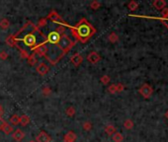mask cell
I'll list each match as a JSON object with an SVG mask.
<instances>
[{"instance_id":"1","label":"cell","mask_w":168,"mask_h":142,"mask_svg":"<svg viewBox=\"0 0 168 142\" xmlns=\"http://www.w3.org/2000/svg\"><path fill=\"white\" fill-rule=\"evenodd\" d=\"M13 38L15 40L16 46L19 45L20 43H22L23 46L30 47V49L33 50L34 47H36L37 46L41 43H39L40 38L46 39V36L40 31L38 27L34 25V23L29 21L19 30L18 33L13 35ZM23 46L21 47H19V49H22Z\"/></svg>"},{"instance_id":"2","label":"cell","mask_w":168,"mask_h":142,"mask_svg":"<svg viewBox=\"0 0 168 142\" xmlns=\"http://www.w3.org/2000/svg\"><path fill=\"white\" fill-rule=\"evenodd\" d=\"M69 29L75 40L81 43H86L96 33V29L85 18H82L75 26H70Z\"/></svg>"},{"instance_id":"3","label":"cell","mask_w":168,"mask_h":142,"mask_svg":"<svg viewBox=\"0 0 168 142\" xmlns=\"http://www.w3.org/2000/svg\"><path fill=\"white\" fill-rule=\"evenodd\" d=\"M74 45H75V42H73V40L67 35H63L60 37L58 43H56V46L58 47L59 50L63 53V55H66V53L74 46Z\"/></svg>"},{"instance_id":"4","label":"cell","mask_w":168,"mask_h":142,"mask_svg":"<svg viewBox=\"0 0 168 142\" xmlns=\"http://www.w3.org/2000/svg\"><path fill=\"white\" fill-rule=\"evenodd\" d=\"M46 19H49V20H52V21L53 22V23H56V24H59L60 26H63V27H70V25H68V24H67L64 20H63L62 18V16H60L58 12L56 11V10H52V12L50 13V14L46 16Z\"/></svg>"},{"instance_id":"5","label":"cell","mask_w":168,"mask_h":142,"mask_svg":"<svg viewBox=\"0 0 168 142\" xmlns=\"http://www.w3.org/2000/svg\"><path fill=\"white\" fill-rule=\"evenodd\" d=\"M48 49L49 47L46 46V43L45 40V42L41 43L36 47H34V49L32 50V52H34L35 55H38L39 56H45L46 55V52H48Z\"/></svg>"},{"instance_id":"6","label":"cell","mask_w":168,"mask_h":142,"mask_svg":"<svg viewBox=\"0 0 168 142\" xmlns=\"http://www.w3.org/2000/svg\"><path fill=\"white\" fill-rule=\"evenodd\" d=\"M139 92L144 99H148V98H150L151 95H152L153 90H152V87H151L149 84L146 83V84H143V85H142V87L140 88Z\"/></svg>"},{"instance_id":"7","label":"cell","mask_w":168,"mask_h":142,"mask_svg":"<svg viewBox=\"0 0 168 142\" xmlns=\"http://www.w3.org/2000/svg\"><path fill=\"white\" fill-rule=\"evenodd\" d=\"M60 37L62 36L58 35L56 32H50L48 35V37H46V43H52V45H56L58 43Z\"/></svg>"},{"instance_id":"8","label":"cell","mask_w":168,"mask_h":142,"mask_svg":"<svg viewBox=\"0 0 168 142\" xmlns=\"http://www.w3.org/2000/svg\"><path fill=\"white\" fill-rule=\"evenodd\" d=\"M86 59H87V61L90 62L91 64H96V63H98L101 60V56H100V55L98 52H91L88 55H87Z\"/></svg>"},{"instance_id":"9","label":"cell","mask_w":168,"mask_h":142,"mask_svg":"<svg viewBox=\"0 0 168 142\" xmlns=\"http://www.w3.org/2000/svg\"><path fill=\"white\" fill-rule=\"evenodd\" d=\"M36 142H50L52 141V137L46 132V131H41L39 134L36 136Z\"/></svg>"},{"instance_id":"10","label":"cell","mask_w":168,"mask_h":142,"mask_svg":"<svg viewBox=\"0 0 168 142\" xmlns=\"http://www.w3.org/2000/svg\"><path fill=\"white\" fill-rule=\"evenodd\" d=\"M36 71H37V72H38L41 76H45L46 74L50 71V67H49L48 65H46V63L41 62L38 66L36 67Z\"/></svg>"},{"instance_id":"11","label":"cell","mask_w":168,"mask_h":142,"mask_svg":"<svg viewBox=\"0 0 168 142\" xmlns=\"http://www.w3.org/2000/svg\"><path fill=\"white\" fill-rule=\"evenodd\" d=\"M82 61H83V57L81 55H79V53H75V55H73L70 57V62L76 67H78L80 64L82 63Z\"/></svg>"},{"instance_id":"12","label":"cell","mask_w":168,"mask_h":142,"mask_svg":"<svg viewBox=\"0 0 168 142\" xmlns=\"http://www.w3.org/2000/svg\"><path fill=\"white\" fill-rule=\"evenodd\" d=\"M12 137H13V139H14L15 141L17 142H20V141H22L23 139H24V137H25V133L23 132V130L22 129H16L14 130L12 132Z\"/></svg>"},{"instance_id":"13","label":"cell","mask_w":168,"mask_h":142,"mask_svg":"<svg viewBox=\"0 0 168 142\" xmlns=\"http://www.w3.org/2000/svg\"><path fill=\"white\" fill-rule=\"evenodd\" d=\"M76 139H77V135L75 134V132H73L71 130L66 132L64 137H63V141L64 142H75Z\"/></svg>"},{"instance_id":"14","label":"cell","mask_w":168,"mask_h":142,"mask_svg":"<svg viewBox=\"0 0 168 142\" xmlns=\"http://www.w3.org/2000/svg\"><path fill=\"white\" fill-rule=\"evenodd\" d=\"M152 5L155 7L157 10H164L166 8V2L163 1V0H155V1H153Z\"/></svg>"},{"instance_id":"15","label":"cell","mask_w":168,"mask_h":142,"mask_svg":"<svg viewBox=\"0 0 168 142\" xmlns=\"http://www.w3.org/2000/svg\"><path fill=\"white\" fill-rule=\"evenodd\" d=\"M1 130L4 132L5 134H11L13 131H14V129H13V126H11L8 123H6V121L4 120V123H3L2 124V127H1Z\"/></svg>"},{"instance_id":"16","label":"cell","mask_w":168,"mask_h":142,"mask_svg":"<svg viewBox=\"0 0 168 142\" xmlns=\"http://www.w3.org/2000/svg\"><path fill=\"white\" fill-rule=\"evenodd\" d=\"M158 20H161V21H163L165 23V26L168 28V8H165L163 10L162 12V17H160V18H156Z\"/></svg>"},{"instance_id":"17","label":"cell","mask_w":168,"mask_h":142,"mask_svg":"<svg viewBox=\"0 0 168 142\" xmlns=\"http://www.w3.org/2000/svg\"><path fill=\"white\" fill-rule=\"evenodd\" d=\"M20 123H21V126H28V124L30 123L29 116H27V114H22V116L20 117Z\"/></svg>"},{"instance_id":"18","label":"cell","mask_w":168,"mask_h":142,"mask_svg":"<svg viewBox=\"0 0 168 142\" xmlns=\"http://www.w3.org/2000/svg\"><path fill=\"white\" fill-rule=\"evenodd\" d=\"M10 27V22L9 20H7L6 18H3L0 20V28L2 30H7Z\"/></svg>"},{"instance_id":"19","label":"cell","mask_w":168,"mask_h":142,"mask_svg":"<svg viewBox=\"0 0 168 142\" xmlns=\"http://www.w3.org/2000/svg\"><path fill=\"white\" fill-rule=\"evenodd\" d=\"M105 132L108 135H113L115 132H117L116 127L112 126V124H108V126H106V127H105Z\"/></svg>"},{"instance_id":"20","label":"cell","mask_w":168,"mask_h":142,"mask_svg":"<svg viewBox=\"0 0 168 142\" xmlns=\"http://www.w3.org/2000/svg\"><path fill=\"white\" fill-rule=\"evenodd\" d=\"M27 60H28V63H29V65H35V64L37 63V57H36V55L35 53H32V55H29L28 56V58H27Z\"/></svg>"},{"instance_id":"21","label":"cell","mask_w":168,"mask_h":142,"mask_svg":"<svg viewBox=\"0 0 168 142\" xmlns=\"http://www.w3.org/2000/svg\"><path fill=\"white\" fill-rule=\"evenodd\" d=\"M10 123H11L13 126H17V124L20 123V117L18 114H13V116L10 117Z\"/></svg>"},{"instance_id":"22","label":"cell","mask_w":168,"mask_h":142,"mask_svg":"<svg viewBox=\"0 0 168 142\" xmlns=\"http://www.w3.org/2000/svg\"><path fill=\"white\" fill-rule=\"evenodd\" d=\"M124 136L120 132H115L113 134V141L114 142H123Z\"/></svg>"},{"instance_id":"23","label":"cell","mask_w":168,"mask_h":142,"mask_svg":"<svg viewBox=\"0 0 168 142\" xmlns=\"http://www.w3.org/2000/svg\"><path fill=\"white\" fill-rule=\"evenodd\" d=\"M109 40H110V43H117L118 40H119V37H118V35L116 33H111L110 35H109Z\"/></svg>"},{"instance_id":"24","label":"cell","mask_w":168,"mask_h":142,"mask_svg":"<svg viewBox=\"0 0 168 142\" xmlns=\"http://www.w3.org/2000/svg\"><path fill=\"white\" fill-rule=\"evenodd\" d=\"M6 43H7L9 46H16V43H15L14 38H13V35L6 38Z\"/></svg>"},{"instance_id":"25","label":"cell","mask_w":168,"mask_h":142,"mask_svg":"<svg viewBox=\"0 0 168 142\" xmlns=\"http://www.w3.org/2000/svg\"><path fill=\"white\" fill-rule=\"evenodd\" d=\"M124 126H125L126 129H132L133 126H134L133 120H130V118H128V120H125V123H124Z\"/></svg>"},{"instance_id":"26","label":"cell","mask_w":168,"mask_h":142,"mask_svg":"<svg viewBox=\"0 0 168 142\" xmlns=\"http://www.w3.org/2000/svg\"><path fill=\"white\" fill-rule=\"evenodd\" d=\"M75 113H76V111H75V109H74V108H73V107H68V108H67V109L65 110V114H66L68 117H70L74 116Z\"/></svg>"},{"instance_id":"27","label":"cell","mask_w":168,"mask_h":142,"mask_svg":"<svg viewBox=\"0 0 168 142\" xmlns=\"http://www.w3.org/2000/svg\"><path fill=\"white\" fill-rule=\"evenodd\" d=\"M101 7V3L99 1H96V0H94L91 3H90V8L93 9V10H97Z\"/></svg>"},{"instance_id":"28","label":"cell","mask_w":168,"mask_h":142,"mask_svg":"<svg viewBox=\"0 0 168 142\" xmlns=\"http://www.w3.org/2000/svg\"><path fill=\"white\" fill-rule=\"evenodd\" d=\"M46 24H48V19L46 18H42V19H40L39 20V22H38V28H43V27H46Z\"/></svg>"},{"instance_id":"29","label":"cell","mask_w":168,"mask_h":142,"mask_svg":"<svg viewBox=\"0 0 168 142\" xmlns=\"http://www.w3.org/2000/svg\"><path fill=\"white\" fill-rule=\"evenodd\" d=\"M83 129L85 131H89L92 129V123H90V121H85V123H83Z\"/></svg>"},{"instance_id":"30","label":"cell","mask_w":168,"mask_h":142,"mask_svg":"<svg viewBox=\"0 0 168 142\" xmlns=\"http://www.w3.org/2000/svg\"><path fill=\"white\" fill-rule=\"evenodd\" d=\"M55 32H56L60 36H63V35H65V28L63 26H58V28L56 29Z\"/></svg>"},{"instance_id":"31","label":"cell","mask_w":168,"mask_h":142,"mask_svg":"<svg viewBox=\"0 0 168 142\" xmlns=\"http://www.w3.org/2000/svg\"><path fill=\"white\" fill-rule=\"evenodd\" d=\"M137 6H139L137 2H136V1H130L129 3V5H128V7H129L130 10H132V11H134V10L137 8Z\"/></svg>"},{"instance_id":"32","label":"cell","mask_w":168,"mask_h":142,"mask_svg":"<svg viewBox=\"0 0 168 142\" xmlns=\"http://www.w3.org/2000/svg\"><path fill=\"white\" fill-rule=\"evenodd\" d=\"M42 92H43V95H44V96H50V93H52V90H50V87L45 86V87L43 88Z\"/></svg>"},{"instance_id":"33","label":"cell","mask_w":168,"mask_h":142,"mask_svg":"<svg viewBox=\"0 0 168 142\" xmlns=\"http://www.w3.org/2000/svg\"><path fill=\"white\" fill-rule=\"evenodd\" d=\"M101 83H103L104 85H107V84H108L109 82H110V76H108V75H104V76H102L101 77Z\"/></svg>"},{"instance_id":"34","label":"cell","mask_w":168,"mask_h":142,"mask_svg":"<svg viewBox=\"0 0 168 142\" xmlns=\"http://www.w3.org/2000/svg\"><path fill=\"white\" fill-rule=\"evenodd\" d=\"M108 92L110 94H116L117 93V87H116V84H112V85H110L108 87Z\"/></svg>"},{"instance_id":"35","label":"cell","mask_w":168,"mask_h":142,"mask_svg":"<svg viewBox=\"0 0 168 142\" xmlns=\"http://www.w3.org/2000/svg\"><path fill=\"white\" fill-rule=\"evenodd\" d=\"M19 52H20V55H21V57L22 58H28V56H29V53H28V52H27L26 49H19Z\"/></svg>"},{"instance_id":"36","label":"cell","mask_w":168,"mask_h":142,"mask_svg":"<svg viewBox=\"0 0 168 142\" xmlns=\"http://www.w3.org/2000/svg\"><path fill=\"white\" fill-rule=\"evenodd\" d=\"M8 58V53L5 52V50H2L0 52V59L1 60H6Z\"/></svg>"},{"instance_id":"37","label":"cell","mask_w":168,"mask_h":142,"mask_svg":"<svg viewBox=\"0 0 168 142\" xmlns=\"http://www.w3.org/2000/svg\"><path fill=\"white\" fill-rule=\"evenodd\" d=\"M116 87H117V93L122 92V91H123L124 89H125V86H124L123 84H121V83L116 84Z\"/></svg>"},{"instance_id":"38","label":"cell","mask_w":168,"mask_h":142,"mask_svg":"<svg viewBox=\"0 0 168 142\" xmlns=\"http://www.w3.org/2000/svg\"><path fill=\"white\" fill-rule=\"evenodd\" d=\"M3 114H4V111H3V108H2L1 105H0V117H2Z\"/></svg>"},{"instance_id":"39","label":"cell","mask_w":168,"mask_h":142,"mask_svg":"<svg viewBox=\"0 0 168 142\" xmlns=\"http://www.w3.org/2000/svg\"><path fill=\"white\" fill-rule=\"evenodd\" d=\"M3 123H4V120H3L2 117H0V130H1V127H2Z\"/></svg>"},{"instance_id":"40","label":"cell","mask_w":168,"mask_h":142,"mask_svg":"<svg viewBox=\"0 0 168 142\" xmlns=\"http://www.w3.org/2000/svg\"><path fill=\"white\" fill-rule=\"evenodd\" d=\"M165 117H166L168 118V111H167V113L165 114Z\"/></svg>"},{"instance_id":"41","label":"cell","mask_w":168,"mask_h":142,"mask_svg":"<svg viewBox=\"0 0 168 142\" xmlns=\"http://www.w3.org/2000/svg\"><path fill=\"white\" fill-rule=\"evenodd\" d=\"M29 142H36V141H35V140H30Z\"/></svg>"}]
</instances>
